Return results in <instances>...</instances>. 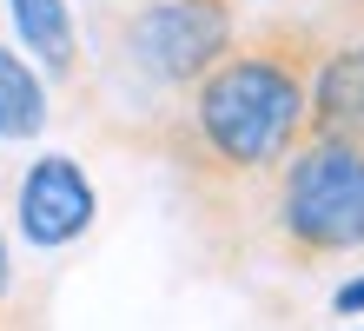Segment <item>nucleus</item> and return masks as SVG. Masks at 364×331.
I'll return each instance as SVG.
<instances>
[{
    "label": "nucleus",
    "instance_id": "f257e3e1",
    "mask_svg": "<svg viewBox=\"0 0 364 331\" xmlns=\"http://www.w3.org/2000/svg\"><path fill=\"white\" fill-rule=\"evenodd\" d=\"M325 20H259L205 66L133 146L159 152L205 212L265 192L285 152L305 140L311 66L325 53Z\"/></svg>",
    "mask_w": 364,
    "mask_h": 331
},
{
    "label": "nucleus",
    "instance_id": "f03ea898",
    "mask_svg": "<svg viewBox=\"0 0 364 331\" xmlns=\"http://www.w3.org/2000/svg\"><path fill=\"white\" fill-rule=\"evenodd\" d=\"M259 226L265 246L298 272L364 252V140L305 132L272 172Z\"/></svg>",
    "mask_w": 364,
    "mask_h": 331
},
{
    "label": "nucleus",
    "instance_id": "7ed1b4c3",
    "mask_svg": "<svg viewBox=\"0 0 364 331\" xmlns=\"http://www.w3.org/2000/svg\"><path fill=\"white\" fill-rule=\"evenodd\" d=\"M245 0H126L106 14V66L146 100V126L232 47ZM133 126L126 140H139Z\"/></svg>",
    "mask_w": 364,
    "mask_h": 331
},
{
    "label": "nucleus",
    "instance_id": "20e7f679",
    "mask_svg": "<svg viewBox=\"0 0 364 331\" xmlns=\"http://www.w3.org/2000/svg\"><path fill=\"white\" fill-rule=\"evenodd\" d=\"M100 212V192L87 179V166L67 159V152H40V159L20 172L14 186V219H20V238L40 252H60L73 246V238H87Z\"/></svg>",
    "mask_w": 364,
    "mask_h": 331
},
{
    "label": "nucleus",
    "instance_id": "39448f33",
    "mask_svg": "<svg viewBox=\"0 0 364 331\" xmlns=\"http://www.w3.org/2000/svg\"><path fill=\"white\" fill-rule=\"evenodd\" d=\"M305 132H345V140H364V27L325 33V53H318V66H311Z\"/></svg>",
    "mask_w": 364,
    "mask_h": 331
},
{
    "label": "nucleus",
    "instance_id": "423d86ee",
    "mask_svg": "<svg viewBox=\"0 0 364 331\" xmlns=\"http://www.w3.org/2000/svg\"><path fill=\"white\" fill-rule=\"evenodd\" d=\"M14 14V33L60 86L80 80V33H73V7L67 0H7Z\"/></svg>",
    "mask_w": 364,
    "mask_h": 331
},
{
    "label": "nucleus",
    "instance_id": "0eeeda50",
    "mask_svg": "<svg viewBox=\"0 0 364 331\" xmlns=\"http://www.w3.org/2000/svg\"><path fill=\"white\" fill-rule=\"evenodd\" d=\"M53 120V106H47V80L33 73L27 60H20L7 40H0V140L20 146V140H40Z\"/></svg>",
    "mask_w": 364,
    "mask_h": 331
},
{
    "label": "nucleus",
    "instance_id": "6e6552de",
    "mask_svg": "<svg viewBox=\"0 0 364 331\" xmlns=\"http://www.w3.org/2000/svg\"><path fill=\"white\" fill-rule=\"evenodd\" d=\"M331 312H338V318H358V312H364V272L345 278V285L331 292Z\"/></svg>",
    "mask_w": 364,
    "mask_h": 331
},
{
    "label": "nucleus",
    "instance_id": "1a4fd4ad",
    "mask_svg": "<svg viewBox=\"0 0 364 331\" xmlns=\"http://www.w3.org/2000/svg\"><path fill=\"white\" fill-rule=\"evenodd\" d=\"M338 20H345V27H364V0H351V7L338 14Z\"/></svg>",
    "mask_w": 364,
    "mask_h": 331
},
{
    "label": "nucleus",
    "instance_id": "9d476101",
    "mask_svg": "<svg viewBox=\"0 0 364 331\" xmlns=\"http://www.w3.org/2000/svg\"><path fill=\"white\" fill-rule=\"evenodd\" d=\"M7 278L14 272H7V232H0V298H7Z\"/></svg>",
    "mask_w": 364,
    "mask_h": 331
}]
</instances>
